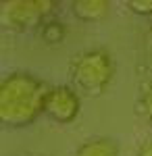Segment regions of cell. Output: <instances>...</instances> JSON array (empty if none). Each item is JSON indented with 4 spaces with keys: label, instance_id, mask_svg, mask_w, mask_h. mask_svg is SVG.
I'll return each instance as SVG.
<instances>
[{
    "label": "cell",
    "instance_id": "obj_1",
    "mask_svg": "<svg viewBox=\"0 0 152 156\" xmlns=\"http://www.w3.org/2000/svg\"><path fill=\"white\" fill-rule=\"evenodd\" d=\"M50 92L40 77L27 71H15L0 83V123L9 129L34 125L44 112Z\"/></svg>",
    "mask_w": 152,
    "mask_h": 156
},
{
    "label": "cell",
    "instance_id": "obj_2",
    "mask_svg": "<svg viewBox=\"0 0 152 156\" xmlns=\"http://www.w3.org/2000/svg\"><path fill=\"white\" fill-rule=\"evenodd\" d=\"M115 77V62L106 50L94 48L77 54L71 65V79L83 96H100Z\"/></svg>",
    "mask_w": 152,
    "mask_h": 156
},
{
    "label": "cell",
    "instance_id": "obj_3",
    "mask_svg": "<svg viewBox=\"0 0 152 156\" xmlns=\"http://www.w3.org/2000/svg\"><path fill=\"white\" fill-rule=\"evenodd\" d=\"M56 2L50 0H19L2 6V21L11 29H29L42 25L54 11Z\"/></svg>",
    "mask_w": 152,
    "mask_h": 156
},
{
    "label": "cell",
    "instance_id": "obj_4",
    "mask_svg": "<svg viewBox=\"0 0 152 156\" xmlns=\"http://www.w3.org/2000/svg\"><path fill=\"white\" fill-rule=\"evenodd\" d=\"M81 110V96L75 87L71 85H54L50 87L46 96V106H44V115L54 123L67 125L79 117Z\"/></svg>",
    "mask_w": 152,
    "mask_h": 156
},
{
    "label": "cell",
    "instance_id": "obj_5",
    "mask_svg": "<svg viewBox=\"0 0 152 156\" xmlns=\"http://www.w3.org/2000/svg\"><path fill=\"white\" fill-rule=\"evenodd\" d=\"M110 2L108 0H75L71 2V11L75 15V19L79 21H100L108 15Z\"/></svg>",
    "mask_w": 152,
    "mask_h": 156
},
{
    "label": "cell",
    "instance_id": "obj_6",
    "mask_svg": "<svg viewBox=\"0 0 152 156\" xmlns=\"http://www.w3.org/2000/svg\"><path fill=\"white\" fill-rule=\"evenodd\" d=\"M75 156H119V146L110 137H92L77 148Z\"/></svg>",
    "mask_w": 152,
    "mask_h": 156
},
{
    "label": "cell",
    "instance_id": "obj_7",
    "mask_svg": "<svg viewBox=\"0 0 152 156\" xmlns=\"http://www.w3.org/2000/svg\"><path fill=\"white\" fill-rule=\"evenodd\" d=\"M40 36L46 42H50V44H59L60 40L67 36V27L60 21H56V19H46L40 25Z\"/></svg>",
    "mask_w": 152,
    "mask_h": 156
},
{
    "label": "cell",
    "instance_id": "obj_8",
    "mask_svg": "<svg viewBox=\"0 0 152 156\" xmlns=\"http://www.w3.org/2000/svg\"><path fill=\"white\" fill-rule=\"evenodd\" d=\"M140 106H142V112H144V117L152 123V81L146 87H144V92H142V98H140Z\"/></svg>",
    "mask_w": 152,
    "mask_h": 156
},
{
    "label": "cell",
    "instance_id": "obj_9",
    "mask_svg": "<svg viewBox=\"0 0 152 156\" xmlns=\"http://www.w3.org/2000/svg\"><path fill=\"white\" fill-rule=\"evenodd\" d=\"M127 6L136 15H152V0H131Z\"/></svg>",
    "mask_w": 152,
    "mask_h": 156
},
{
    "label": "cell",
    "instance_id": "obj_10",
    "mask_svg": "<svg viewBox=\"0 0 152 156\" xmlns=\"http://www.w3.org/2000/svg\"><path fill=\"white\" fill-rule=\"evenodd\" d=\"M136 156H152V140L144 142V144L140 146V150H138V154H136Z\"/></svg>",
    "mask_w": 152,
    "mask_h": 156
}]
</instances>
